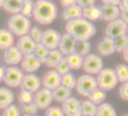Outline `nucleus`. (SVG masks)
<instances>
[{
	"mask_svg": "<svg viewBox=\"0 0 128 116\" xmlns=\"http://www.w3.org/2000/svg\"><path fill=\"white\" fill-rule=\"evenodd\" d=\"M65 31L77 41L89 40L97 32L94 24L83 17L66 22Z\"/></svg>",
	"mask_w": 128,
	"mask_h": 116,
	"instance_id": "nucleus-1",
	"label": "nucleus"
},
{
	"mask_svg": "<svg viewBox=\"0 0 128 116\" xmlns=\"http://www.w3.org/2000/svg\"><path fill=\"white\" fill-rule=\"evenodd\" d=\"M58 11V6L53 1L37 0L32 17L40 25H50L56 19Z\"/></svg>",
	"mask_w": 128,
	"mask_h": 116,
	"instance_id": "nucleus-2",
	"label": "nucleus"
},
{
	"mask_svg": "<svg viewBox=\"0 0 128 116\" xmlns=\"http://www.w3.org/2000/svg\"><path fill=\"white\" fill-rule=\"evenodd\" d=\"M7 26L14 36L20 38L28 34L32 27V22L29 17L18 13L10 15L7 21Z\"/></svg>",
	"mask_w": 128,
	"mask_h": 116,
	"instance_id": "nucleus-3",
	"label": "nucleus"
},
{
	"mask_svg": "<svg viewBox=\"0 0 128 116\" xmlns=\"http://www.w3.org/2000/svg\"><path fill=\"white\" fill-rule=\"evenodd\" d=\"M98 87L105 92L114 89L118 83L114 69L110 68H104L96 76Z\"/></svg>",
	"mask_w": 128,
	"mask_h": 116,
	"instance_id": "nucleus-4",
	"label": "nucleus"
},
{
	"mask_svg": "<svg viewBox=\"0 0 128 116\" xmlns=\"http://www.w3.org/2000/svg\"><path fill=\"white\" fill-rule=\"evenodd\" d=\"M98 87L97 79L93 75L84 74L76 79V90L79 94L83 97H88V94Z\"/></svg>",
	"mask_w": 128,
	"mask_h": 116,
	"instance_id": "nucleus-5",
	"label": "nucleus"
},
{
	"mask_svg": "<svg viewBox=\"0 0 128 116\" xmlns=\"http://www.w3.org/2000/svg\"><path fill=\"white\" fill-rule=\"evenodd\" d=\"M82 68L87 74L97 75L104 68V61L100 56L89 53L84 57Z\"/></svg>",
	"mask_w": 128,
	"mask_h": 116,
	"instance_id": "nucleus-6",
	"label": "nucleus"
},
{
	"mask_svg": "<svg viewBox=\"0 0 128 116\" xmlns=\"http://www.w3.org/2000/svg\"><path fill=\"white\" fill-rule=\"evenodd\" d=\"M24 72L22 69L16 66H8L6 68L3 82L10 88H16L20 86Z\"/></svg>",
	"mask_w": 128,
	"mask_h": 116,
	"instance_id": "nucleus-7",
	"label": "nucleus"
},
{
	"mask_svg": "<svg viewBox=\"0 0 128 116\" xmlns=\"http://www.w3.org/2000/svg\"><path fill=\"white\" fill-rule=\"evenodd\" d=\"M127 26L128 24L119 17L112 21H110L106 27L105 36L116 39L122 35H124L126 34Z\"/></svg>",
	"mask_w": 128,
	"mask_h": 116,
	"instance_id": "nucleus-8",
	"label": "nucleus"
},
{
	"mask_svg": "<svg viewBox=\"0 0 128 116\" xmlns=\"http://www.w3.org/2000/svg\"><path fill=\"white\" fill-rule=\"evenodd\" d=\"M53 101L52 91L42 88H40L34 94V100L33 102L36 104L39 110H46L50 106L52 102Z\"/></svg>",
	"mask_w": 128,
	"mask_h": 116,
	"instance_id": "nucleus-9",
	"label": "nucleus"
},
{
	"mask_svg": "<svg viewBox=\"0 0 128 116\" xmlns=\"http://www.w3.org/2000/svg\"><path fill=\"white\" fill-rule=\"evenodd\" d=\"M61 37L62 34L57 30L48 28L45 31H43L40 43L50 50L58 49Z\"/></svg>",
	"mask_w": 128,
	"mask_h": 116,
	"instance_id": "nucleus-10",
	"label": "nucleus"
},
{
	"mask_svg": "<svg viewBox=\"0 0 128 116\" xmlns=\"http://www.w3.org/2000/svg\"><path fill=\"white\" fill-rule=\"evenodd\" d=\"M22 53L16 47V46H11L4 50L2 53L3 62L8 66H16L21 62L22 58Z\"/></svg>",
	"mask_w": 128,
	"mask_h": 116,
	"instance_id": "nucleus-11",
	"label": "nucleus"
},
{
	"mask_svg": "<svg viewBox=\"0 0 128 116\" xmlns=\"http://www.w3.org/2000/svg\"><path fill=\"white\" fill-rule=\"evenodd\" d=\"M42 64L43 63L33 53L23 55L20 62L21 69L26 74L34 73L40 68Z\"/></svg>",
	"mask_w": 128,
	"mask_h": 116,
	"instance_id": "nucleus-12",
	"label": "nucleus"
},
{
	"mask_svg": "<svg viewBox=\"0 0 128 116\" xmlns=\"http://www.w3.org/2000/svg\"><path fill=\"white\" fill-rule=\"evenodd\" d=\"M62 109L65 116H81V102L76 98L70 97L62 103Z\"/></svg>",
	"mask_w": 128,
	"mask_h": 116,
	"instance_id": "nucleus-13",
	"label": "nucleus"
},
{
	"mask_svg": "<svg viewBox=\"0 0 128 116\" xmlns=\"http://www.w3.org/2000/svg\"><path fill=\"white\" fill-rule=\"evenodd\" d=\"M41 80L34 73L26 74L24 75L22 82L20 84L21 89L28 90L32 93H35L40 88Z\"/></svg>",
	"mask_w": 128,
	"mask_h": 116,
	"instance_id": "nucleus-14",
	"label": "nucleus"
},
{
	"mask_svg": "<svg viewBox=\"0 0 128 116\" xmlns=\"http://www.w3.org/2000/svg\"><path fill=\"white\" fill-rule=\"evenodd\" d=\"M76 42L77 40L73 36L65 32L62 34L58 49L64 55V56H65L75 51Z\"/></svg>",
	"mask_w": 128,
	"mask_h": 116,
	"instance_id": "nucleus-15",
	"label": "nucleus"
},
{
	"mask_svg": "<svg viewBox=\"0 0 128 116\" xmlns=\"http://www.w3.org/2000/svg\"><path fill=\"white\" fill-rule=\"evenodd\" d=\"M61 78L62 76L55 69L48 70L42 79L43 86L52 91L61 85Z\"/></svg>",
	"mask_w": 128,
	"mask_h": 116,
	"instance_id": "nucleus-16",
	"label": "nucleus"
},
{
	"mask_svg": "<svg viewBox=\"0 0 128 116\" xmlns=\"http://www.w3.org/2000/svg\"><path fill=\"white\" fill-rule=\"evenodd\" d=\"M100 10H101V19L107 22H110L118 18L121 12L118 5L110 4H104L100 7Z\"/></svg>",
	"mask_w": 128,
	"mask_h": 116,
	"instance_id": "nucleus-17",
	"label": "nucleus"
},
{
	"mask_svg": "<svg viewBox=\"0 0 128 116\" xmlns=\"http://www.w3.org/2000/svg\"><path fill=\"white\" fill-rule=\"evenodd\" d=\"M98 52L100 56H109L116 52L115 40L112 38L105 36L97 46Z\"/></svg>",
	"mask_w": 128,
	"mask_h": 116,
	"instance_id": "nucleus-18",
	"label": "nucleus"
},
{
	"mask_svg": "<svg viewBox=\"0 0 128 116\" xmlns=\"http://www.w3.org/2000/svg\"><path fill=\"white\" fill-rule=\"evenodd\" d=\"M36 44H37L28 34H26L18 38L16 46L22 55H26L32 53Z\"/></svg>",
	"mask_w": 128,
	"mask_h": 116,
	"instance_id": "nucleus-19",
	"label": "nucleus"
},
{
	"mask_svg": "<svg viewBox=\"0 0 128 116\" xmlns=\"http://www.w3.org/2000/svg\"><path fill=\"white\" fill-rule=\"evenodd\" d=\"M82 17L93 22L101 19L100 8L95 4L82 8Z\"/></svg>",
	"mask_w": 128,
	"mask_h": 116,
	"instance_id": "nucleus-20",
	"label": "nucleus"
},
{
	"mask_svg": "<svg viewBox=\"0 0 128 116\" xmlns=\"http://www.w3.org/2000/svg\"><path fill=\"white\" fill-rule=\"evenodd\" d=\"M80 17H82V8L76 4L64 8L62 13V18L66 22Z\"/></svg>",
	"mask_w": 128,
	"mask_h": 116,
	"instance_id": "nucleus-21",
	"label": "nucleus"
},
{
	"mask_svg": "<svg viewBox=\"0 0 128 116\" xmlns=\"http://www.w3.org/2000/svg\"><path fill=\"white\" fill-rule=\"evenodd\" d=\"M14 44V34L8 28L0 29V50L5 49L13 46Z\"/></svg>",
	"mask_w": 128,
	"mask_h": 116,
	"instance_id": "nucleus-22",
	"label": "nucleus"
},
{
	"mask_svg": "<svg viewBox=\"0 0 128 116\" xmlns=\"http://www.w3.org/2000/svg\"><path fill=\"white\" fill-rule=\"evenodd\" d=\"M14 94L13 92L5 87H0V110H4L13 104Z\"/></svg>",
	"mask_w": 128,
	"mask_h": 116,
	"instance_id": "nucleus-23",
	"label": "nucleus"
},
{
	"mask_svg": "<svg viewBox=\"0 0 128 116\" xmlns=\"http://www.w3.org/2000/svg\"><path fill=\"white\" fill-rule=\"evenodd\" d=\"M53 100L62 104L69 98L71 97V90L60 85L52 91Z\"/></svg>",
	"mask_w": 128,
	"mask_h": 116,
	"instance_id": "nucleus-24",
	"label": "nucleus"
},
{
	"mask_svg": "<svg viewBox=\"0 0 128 116\" xmlns=\"http://www.w3.org/2000/svg\"><path fill=\"white\" fill-rule=\"evenodd\" d=\"M64 55L59 51L58 49L51 50L49 52L44 64L50 68H55L57 64L64 58Z\"/></svg>",
	"mask_w": 128,
	"mask_h": 116,
	"instance_id": "nucleus-25",
	"label": "nucleus"
},
{
	"mask_svg": "<svg viewBox=\"0 0 128 116\" xmlns=\"http://www.w3.org/2000/svg\"><path fill=\"white\" fill-rule=\"evenodd\" d=\"M64 58L71 70H79L82 67L84 57L76 53V52L65 56Z\"/></svg>",
	"mask_w": 128,
	"mask_h": 116,
	"instance_id": "nucleus-26",
	"label": "nucleus"
},
{
	"mask_svg": "<svg viewBox=\"0 0 128 116\" xmlns=\"http://www.w3.org/2000/svg\"><path fill=\"white\" fill-rule=\"evenodd\" d=\"M23 0H4L2 8L10 14L20 13Z\"/></svg>",
	"mask_w": 128,
	"mask_h": 116,
	"instance_id": "nucleus-27",
	"label": "nucleus"
},
{
	"mask_svg": "<svg viewBox=\"0 0 128 116\" xmlns=\"http://www.w3.org/2000/svg\"><path fill=\"white\" fill-rule=\"evenodd\" d=\"M87 98L89 100L98 106L105 102V100L106 98V92L98 87L97 88L93 90Z\"/></svg>",
	"mask_w": 128,
	"mask_h": 116,
	"instance_id": "nucleus-28",
	"label": "nucleus"
},
{
	"mask_svg": "<svg viewBox=\"0 0 128 116\" xmlns=\"http://www.w3.org/2000/svg\"><path fill=\"white\" fill-rule=\"evenodd\" d=\"M98 105L89 100L88 99L81 102L82 116H96L98 111Z\"/></svg>",
	"mask_w": 128,
	"mask_h": 116,
	"instance_id": "nucleus-29",
	"label": "nucleus"
},
{
	"mask_svg": "<svg viewBox=\"0 0 128 116\" xmlns=\"http://www.w3.org/2000/svg\"><path fill=\"white\" fill-rule=\"evenodd\" d=\"M96 116H117V112L112 105L104 102L98 105Z\"/></svg>",
	"mask_w": 128,
	"mask_h": 116,
	"instance_id": "nucleus-30",
	"label": "nucleus"
},
{
	"mask_svg": "<svg viewBox=\"0 0 128 116\" xmlns=\"http://www.w3.org/2000/svg\"><path fill=\"white\" fill-rule=\"evenodd\" d=\"M91 48L92 46L89 40H79L76 42L74 52L80 54L82 57H85L90 53Z\"/></svg>",
	"mask_w": 128,
	"mask_h": 116,
	"instance_id": "nucleus-31",
	"label": "nucleus"
},
{
	"mask_svg": "<svg viewBox=\"0 0 128 116\" xmlns=\"http://www.w3.org/2000/svg\"><path fill=\"white\" fill-rule=\"evenodd\" d=\"M50 50H48L44 45H43L41 43H38L36 44L35 48L33 51V54L42 62L44 63L46 57L49 54Z\"/></svg>",
	"mask_w": 128,
	"mask_h": 116,
	"instance_id": "nucleus-32",
	"label": "nucleus"
},
{
	"mask_svg": "<svg viewBox=\"0 0 128 116\" xmlns=\"http://www.w3.org/2000/svg\"><path fill=\"white\" fill-rule=\"evenodd\" d=\"M118 82L123 83L128 81V65L120 64L114 69Z\"/></svg>",
	"mask_w": 128,
	"mask_h": 116,
	"instance_id": "nucleus-33",
	"label": "nucleus"
},
{
	"mask_svg": "<svg viewBox=\"0 0 128 116\" xmlns=\"http://www.w3.org/2000/svg\"><path fill=\"white\" fill-rule=\"evenodd\" d=\"M76 84V78L72 73L69 72V73L62 76V78H61V85L62 86L72 90V89L75 88Z\"/></svg>",
	"mask_w": 128,
	"mask_h": 116,
	"instance_id": "nucleus-34",
	"label": "nucleus"
},
{
	"mask_svg": "<svg viewBox=\"0 0 128 116\" xmlns=\"http://www.w3.org/2000/svg\"><path fill=\"white\" fill-rule=\"evenodd\" d=\"M34 4L35 2H34V0H23L20 13L27 17H32L34 8Z\"/></svg>",
	"mask_w": 128,
	"mask_h": 116,
	"instance_id": "nucleus-35",
	"label": "nucleus"
},
{
	"mask_svg": "<svg viewBox=\"0 0 128 116\" xmlns=\"http://www.w3.org/2000/svg\"><path fill=\"white\" fill-rule=\"evenodd\" d=\"M34 94L28 90L21 89L18 94V100L20 104H26L33 102L34 100Z\"/></svg>",
	"mask_w": 128,
	"mask_h": 116,
	"instance_id": "nucleus-36",
	"label": "nucleus"
},
{
	"mask_svg": "<svg viewBox=\"0 0 128 116\" xmlns=\"http://www.w3.org/2000/svg\"><path fill=\"white\" fill-rule=\"evenodd\" d=\"M116 52H122L128 46V36L127 34L122 35L118 38L114 39Z\"/></svg>",
	"mask_w": 128,
	"mask_h": 116,
	"instance_id": "nucleus-37",
	"label": "nucleus"
},
{
	"mask_svg": "<svg viewBox=\"0 0 128 116\" xmlns=\"http://www.w3.org/2000/svg\"><path fill=\"white\" fill-rule=\"evenodd\" d=\"M38 108L34 102L22 104L20 110V112L23 115H36L38 112Z\"/></svg>",
	"mask_w": 128,
	"mask_h": 116,
	"instance_id": "nucleus-38",
	"label": "nucleus"
},
{
	"mask_svg": "<svg viewBox=\"0 0 128 116\" xmlns=\"http://www.w3.org/2000/svg\"><path fill=\"white\" fill-rule=\"evenodd\" d=\"M36 44L40 43L41 38H42V34H43V31L38 26H32L27 34Z\"/></svg>",
	"mask_w": 128,
	"mask_h": 116,
	"instance_id": "nucleus-39",
	"label": "nucleus"
},
{
	"mask_svg": "<svg viewBox=\"0 0 128 116\" xmlns=\"http://www.w3.org/2000/svg\"><path fill=\"white\" fill-rule=\"evenodd\" d=\"M55 70H56L61 76H62V75H64V74H66L70 72V70H71V69L70 68V67H69V65H68V62H67V61H66V59H65L64 57V58L57 64V66L55 68Z\"/></svg>",
	"mask_w": 128,
	"mask_h": 116,
	"instance_id": "nucleus-40",
	"label": "nucleus"
},
{
	"mask_svg": "<svg viewBox=\"0 0 128 116\" xmlns=\"http://www.w3.org/2000/svg\"><path fill=\"white\" fill-rule=\"evenodd\" d=\"M20 109L14 104H11L3 110L2 116H20Z\"/></svg>",
	"mask_w": 128,
	"mask_h": 116,
	"instance_id": "nucleus-41",
	"label": "nucleus"
},
{
	"mask_svg": "<svg viewBox=\"0 0 128 116\" xmlns=\"http://www.w3.org/2000/svg\"><path fill=\"white\" fill-rule=\"evenodd\" d=\"M45 110L44 116H65L62 109L58 106H49Z\"/></svg>",
	"mask_w": 128,
	"mask_h": 116,
	"instance_id": "nucleus-42",
	"label": "nucleus"
},
{
	"mask_svg": "<svg viewBox=\"0 0 128 116\" xmlns=\"http://www.w3.org/2000/svg\"><path fill=\"white\" fill-rule=\"evenodd\" d=\"M118 94L122 100L128 101V81L121 85L118 89Z\"/></svg>",
	"mask_w": 128,
	"mask_h": 116,
	"instance_id": "nucleus-43",
	"label": "nucleus"
},
{
	"mask_svg": "<svg viewBox=\"0 0 128 116\" xmlns=\"http://www.w3.org/2000/svg\"><path fill=\"white\" fill-rule=\"evenodd\" d=\"M95 0H76V4L81 8H84L94 4Z\"/></svg>",
	"mask_w": 128,
	"mask_h": 116,
	"instance_id": "nucleus-44",
	"label": "nucleus"
},
{
	"mask_svg": "<svg viewBox=\"0 0 128 116\" xmlns=\"http://www.w3.org/2000/svg\"><path fill=\"white\" fill-rule=\"evenodd\" d=\"M119 18H121L124 22L128 24V10H122L120 12Z\"/></svg>",
	"mask_w": 128,
	"mask_h": 116,
	"instance_id": "nucleus-45",
	"label": "nucleus"
},
{
	"mask_svg": "<svg viewBox=\"0 0 128 116\" xmlns=\"http://www.w3.org/2000/svg\"><path fill=\"white\" fill-rule=\"evenodd\" d=\"M60 2L64 8H66L76 4V0H60Z\"/></svg>",
	"mask_w": 128,
	"mask_h": 116,
	"instance_id": "nucleus-46",
	"label": "nucleus"
},
{
	"mask_svg": "<svg viewBox=\"0 0 128 116\" xmlns=\"http://www.w3.org/2000/svg\"><path fill=\"white\" fill-rule=\"evenodd\" d=\"M120 10H128V0H121L118 4Z\"/></svg>",
	"mask_w": 128,
	"mask_h": 116,
	"instance_id": "nucleus-47",
	"label": "nucleus"
},
{
	"mask_svg": "<svg viewBox=\"0 0 128 116\" xmlns=\"http://www.w3.org/2000/svg\"><path fill=\"white\" fill-rule=\"evenodd\" d=\"M5 70L6 68L2 64H0V82H2L4 80V74H5Z\"/></svg>",
	"mask_w": 128,
	"mask_h": 116,
	"instance_id": "nucleus-48",
	"label": "nucleus"
},
{
	"mask_svg": "<svg viewBox=\"0 0 128 116\" xmlns=\"http://www.w3.org/2000/svg\"><path fill=\"white\" fill-rule=\"evenodd\" d=\"M101 1L104 2V4H110L118 5L121 0H101Z\"/></svg>",
	"mask_w": 128,
	"mask_h": 116,
	"instance_id": "nucleus-49",
	"label": "nucleus"
},
{
	"mask_svg": "<svg viewBox=\"0 0 128 116\" xmlns=\"http://www.w3.org/2000/svg\"><path fill=\"white\" fill-rule=\"evenodd\" d=\"M122 55H123V58H124V60L128 63V47L122 52Z\"/></svg>",
	"mask_w": 128,
	"mask_h": 116,
	"instance_id": "nucleus-50",
	"label": "nucleus"
},
{
	"mask_svg": "<svg viewBox=\"0 0 128 116\" xmlns=\"http://www.w3.org/2000/svg\"><path fill=\"white\" fill-rule=\"evenodd\" d=\"M3 3H4V0H0V8L3 7Z\"/></svg>",
	"mask_w": 128,
	"mask_h": 116,
	"instance_id": "nucleus-51",
	"label": "nucleus"
},
{
	"mask_svg": "<svg viewBox=\"0 0 128 116\" xmlns=\"http://www.w3.org/2000/svg\"><path fill=\"white\" fill-rule=\"evenodd\" d=\"M22 116H38L36 115H23Z\"/></svg>",
	"mask_w": 128,
	"mask_h": 116,
	"instance_id": "nucleus-52",
	"label": "nucleus"
},
{
	"mask_svg": "<svg viewBox=\"0 0 128 116\" xmlns=\"http://www.w3.org/2000/svg\"><path fill=\"white\" fill-rule=\"evenodd\" d=\"M126 34L128 36V26H127V31H126Z\"/></svg>",
	"mask_w": 128,
	"mask_h": 116,
	"instance_id": "nucleus-53",
	"label": "nucleus"
},
{
	"mask_svg": "<svg viewBox=\"0 0 128 116\" xmlns=\"http://www.w3.org/2000/svg\"><path fill=\"white\" fill-rule=\"evenodd\" d=\"M128 116V114H127V115H125V116Z\"/></svg>",
	"mask_w": 128,
	"mask_h": 116,
	"instance_id": "nucleus-54",
	"label": "nucleus"
},
{
	"mask_svg": "<svg viewBox=\"0 0 128 116\" xmlns=\"http://www.w3.org/2000/svg\"><path fill=\"white\" fill-rule=\"evenodd\" d=\"M50 1H53V0H50Z\"/></svg>",
	"mask_w": 128,
	"mask_h": 116,
	"instance_id": "nucleus-55",
	"label": "nucleus"
},
{
	"mask_svg": "<svg viewBox=\"0 0 128 116\" xmlns=\"http://www.w3.org/2000/svg\"></svg>",
	"mask_w": 128,
	"mask_h": 116,
	"instance_id": "nucleus-56",
	"label": "nucleus"
}]
</instances>
